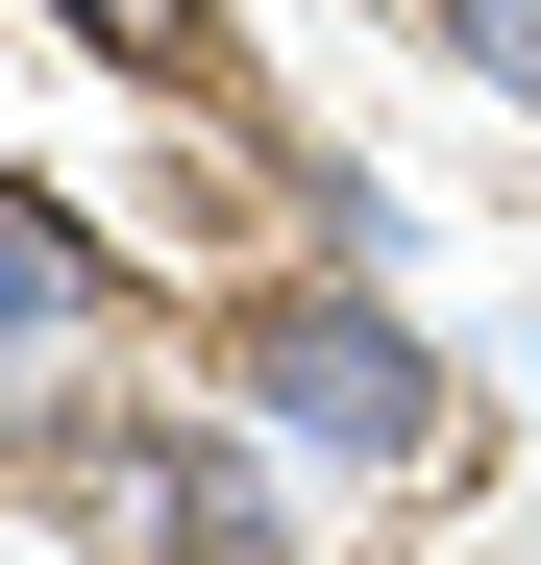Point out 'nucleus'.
Returning a JSON list of instances; mask_svg holds the SVG:
<instances>
[{
	"label": "nucleus",
	"mask_w": 541,
	"mask_h": 565,
	"mask_svg": "<svg viewBox=\"0 0 541 565\" xmlns=\"http://www.w3.org/2000/svg\"><path fill=\"white\" fill-rule=\"evenodd\" d=\"M222 394L320 467V492H443L468 467V369L418 344L394 270H270V296H222Z\"/></svg>",
	"instance_id": "1"
},
{
	"label": "nucleus",
	"mask_w": 541,
	"mask_h": 565,
	"mask_svg": "<svg viewBox=\"0 0 541 565\" xmlns=\"http://www.w3.org/2000/svg\"><path fill=\"white\" fill-rule=\"evenodd\" d=\"M296 492H320V467L198 369V394L74 418V492H50V516H74V565H296Z\"/></svg>",
	"instance_id": "2"
},
{
	"label": "nucleus",
	"mask_w": 541,
	"mask_h": 565,
	"mask_svg": "<svg viewBox=\"0 0 541 565\" xmlns=\"http://www.w3.org/2000/svg\"><path fill=\"white\" fill-rule=\"evenodd\" d=\"M124 296H148V270H124L99 222H74V198H25V172H0V369H74Z\"/></svg>",
	"instance_id": "3"
},
{
	"label": "nucleus",
	"mask_w": 541,
	"mask_h": 565,
	"mask_svg": "<svg viewBox=\"0 0 541 565\" xmlns=\"http://www.w3.org/2000/svg\"><path fill=\"white\" fill-rule=\"evenodd\" d=\"M50 25L99 50L124 99H172V124H246V25H222V0H50Z\"/></svg>",
	"instance_id": "4"
},
{
	"label": "nucleus",
	"mask_w": 541,
	"mask_h": 565,
	"mask_svg": "<svg viewBox=\"0 0 541 565\" xmlns=\"http://www.w3.org/2000/svg\"><path fill=\"white\" fill-rule=\"evenodd\" d=\"M394 25H418V50H443V74H492V99H517V124H541V0H394Z\"/></svg>",
	"instance_id": "5"
},
{
	"label": "nucleus",
	"mask_w": 541,
	"mask_h": 565,
	"mask_svg": "<svg viewBox=\"0 0 541 565\" xmlns=\"http://www.w3.org/2000/svg\"><path fill=\"white\" fill-rule=\"evenodd\" d=\"M0 492H74V394L50 369H0Z\"/></svg>",
	"instance_id": "6"
}]
</instances>
